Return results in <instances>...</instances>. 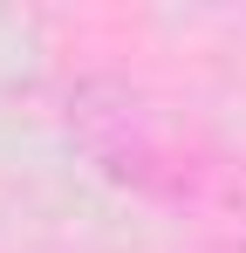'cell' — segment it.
<instances>
[{
	"label": "cell",
	"instance_id": "1",
	"mask_svg": "<svg viewBox=\"0 0 246 253\" xmlns=\"http://www.w3.org/2000/svg\"><path fill=\"white\" fill-rule=\"evenodd\" d=\"M69 130H76L82 158L117 178L130 192L151 199H178L185 192V165H178V137L164 130V110L123 76H82L69 89Z\"/></svg>",
	"mask_w": 246,
	"mask_h": 253
}]
</instances>
